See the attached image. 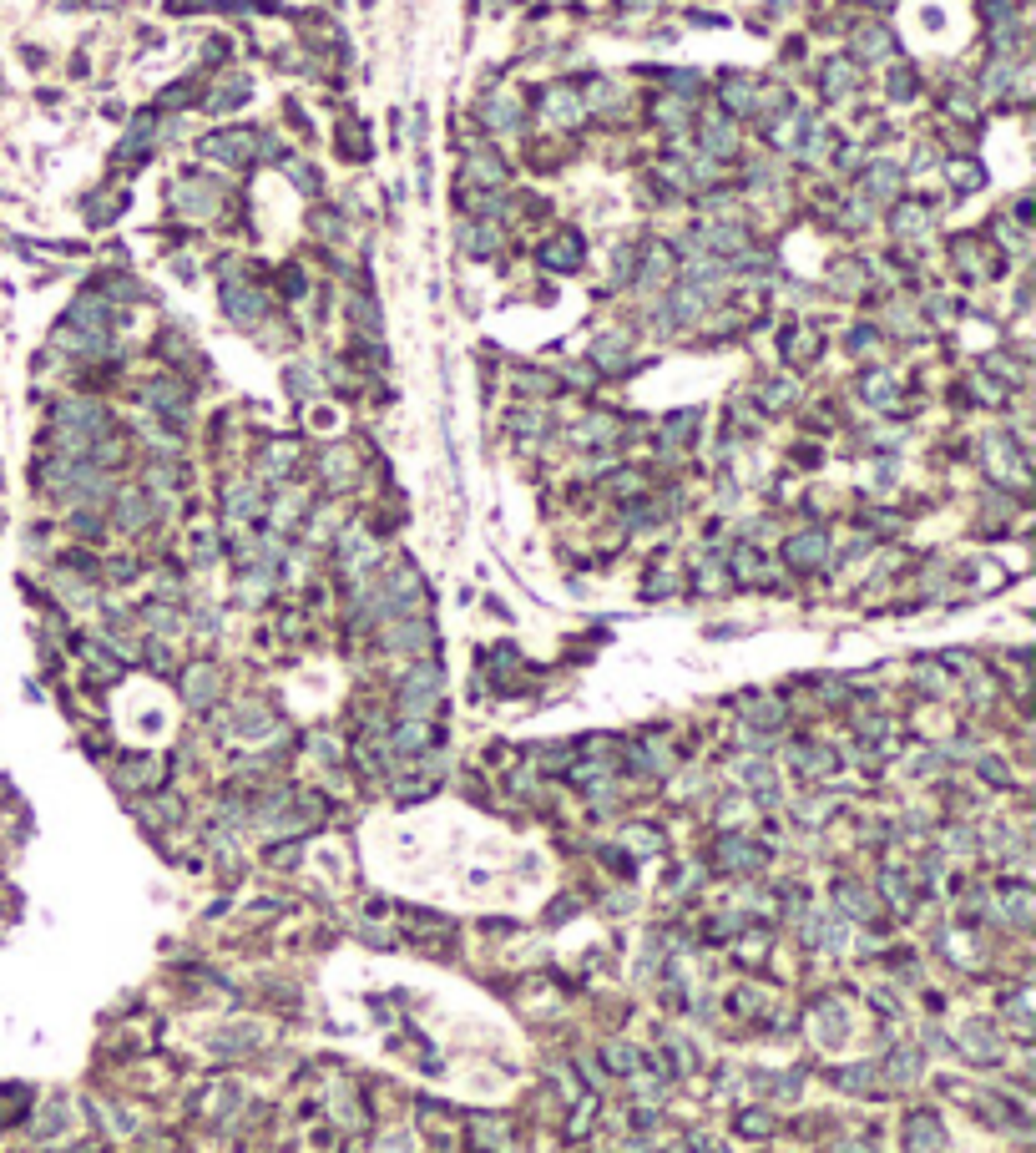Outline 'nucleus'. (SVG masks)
Returning a JSON list of instances; mask_svg holds the SVG:
<instances>
[{"instance_id":"obj_1","label":"nucleus","mask_w":1036,"mask_h":1153,"mask_svg":"<svg viewBox=\"0 0 1036 1153\" xmlns=\"http://www.w3.org/2000/svg\"><path fill=\"white\" fill-rule=\"evenodd\" d=\"M708 860H713L724 875H754L758 865L769 860V850H763V845H754V840H749V835H738V830H724V835L713 840Z\"/></svg>"},{"instance_id":"obj_2","label":"nucleus","mask_w":1036,"mask_h":1153,"mask_svg":"<svg viewBox=\"0 0 1036 1153\" xmlns=\"http://www.w3.org/2000/svg\"><path fill=\"white\" fill-rule=\"evenodd\" d=\"M435 698H440V668L435 663H420V668L400 683V708L410 719H425L435 708Z\"/></svg>"},{"instance_id":"obj_3","label":"nucleus","mask_w":1036,"mask_h":1153,"mask_svg":"<svg viewBox=\"0 0 1036 1153\" xmlns=\"http://www.w3.org/2000/svg\"><path fill=\"white\" fill-rule=\"evenodd\" d=\"M258 147V137H253V132H213V137H202L197 142V152H202V158H213V163H248V152H253Z\"/></svg>"},{"instance_id":"obj_4","label":"nucleus","mask_w":1036,"mask_h":1153,"mask_svg":"<svg viewBox=\"0 0 1036 1153\" xmlns=\"http://www.w3.org/2000/svg\"><path fill=\"white\" fill-rule=\"evenodd\" d=\"M905 1148L910 1153H940L945 1148V1128H940V1118L931 1113V1108H920V1113L905 1118Z\"/></svg>"},{"instance_id":"obj_5","label":"nucleus","mask_w":1036,"mask_h":1153,"mask_svg":"<svg viewBox=\"0 0 1036 1153\" xmlns=\"http://www.w3.org/2000/svg\"><path fill=\"white\" fill-rule=\"evenodd\" d=\"M956 1048L971 1057V1062H996L1001 1057V1037H996V1027L991 1022H965L961 1032H956Z\"/></svg>"},{"instance_id":"obj_6","label":"nucleus","mask_w":1036,"mask_h":1153,"mask_svg":"<svg viewBox=\"0 0 1036 1153\" xmlns=\"http://www.w3.org/2000/svg\"><path fill=\"white\" fill-rule=\"evenodd\" d=\"M784 557H789V567L809 572V567H819V562L829 557V537H824L819 526H809V531H799V537L784 542Z\"/></svg>"},{"instance_id":"obj_7","label":"nucleus","mask_w":1036,"mask_h":1153,"mask_svg":"<svg viewBox=\"0 0 1036 1153\" xmlns=\"http://www.w3.org/2000/svg\"><path fill=\"white\" fill-rule=\"evenodd\" d=\"M66 324L81 329V335H92V340H106V335H111V304H102V299H76L72 314H66Z\"/></svg>"},{"instance_id":"obj_8","label":"nucleus","mask_w":1036,"mask_h":1153,"mask_svg":"<svg viewBox=\"0 0 1036 1153\" xmlns=\"http://www.w3.org/2000/svg\"><path fill=\"white\" fill-rule=\"evenodd\" d=\"M218 668L213 663H192V668L183 673V698H188V708H213V698H218Z\"/></svg>"},{"instance_id":"obj_9","label":"nucleus","mask_w":1036,"mask_h":1153,"mask_svg":"<svg viewBox=\"0 0 1036 1153\" xmlns=\"http://www.w3.org/2000/svg\"><path fill=\"white\" fill-rule=\"evenodd\" d=\"M222 309H228V319L233 324H253V319H263V294H253V288H243V279H233V283H222Z\"/></svg>"},{"instance_id":"obj_10","label":"nucleus","mask_w":1036,"mask_h":1153,"mask_svg":"<svg viewBox=\"0 0 1036 1153\" xmlns=\"http://www.w3.org/2000/svg\"><path fill=\"white\" fill-rule=\"evenodd\" d=\"M142 400H147L157 415H167V420H183V415H188V390L177 385V380H152V385L142 390Z\"/></svg>"},{"instance_id":"obj_11","label":"nucleus","mask_w":1036,"mask_h":1153,"mask_svg":"<svg viewBox=\"0 0 1036 1153\" xmlns=\"http://www.w3.org/2000/svg\"><path fill=\"white\" fill-rule=\"evenodd\" d=\"M835 905H844L849 921H874V916H880V896H870L865 885H854V880L835 885Z\"/></svg>"},{"instance_id":"obj_12","label":"nucleus","mask_w":1036,"mask_h":1153,"mask_svg":"<svg viewBox=\"0 0 1036 1153\" xmlns=\"http://www.w3.org/2000/svg\"><path fill=\"white\" fill-rule=\"evenodd\" d=\"M147 521H152V496H147V486H127V491H117V526L137 531V526H147Z\"/></svg>"},{"instance_id":"obj_13","label":"nucleus","mask_w":1036,"mask_h":1153,"mask_svg":"<svg viewBox=\"0 0 1036 1153\" xmlns=\"http://www.w3.org/2000/svg\"><path fill=\"white\" fill-rule=\"evenodd\" d=\"M996 905H1001V916L1011 921V926H1031V905H1036V896L1026 891L1021 880H1006L1001 891H996Z\"/></svg>"},{"instance_id":"obj_14","label":"nucleus","mask_w":1036,"mask_h":1153,"mask_svg":"<svg viewBox=\"0 0 1036 1153\" xmlns=\"http://www.w3.org/2000/svg\"><path fill=\"white\" fill-rule=\"evenodd\" d=\"M481 122H486L490 132H521V106H516V97L495 92V97H486V106H481Z\"/></svg>"},{"instance_id":"obj_15","label":"nucleus","mask_w":1036,"mask_h":1153,"mask_svg":"<svg viewBox=\"0 0 1036 1153\" xmlns=\"http://www.w3.org/2000/svg\"><path fill=\"white\" fill-rule=\"evenodd\" d=\"M117 784H122L127 794L157 789V759H147V754H132V759H122V764H117Z\"/></svg>"},{"instance_id":"obj_16","label":"nucleus","mask_w":1036,"mask_h":1153,"mask_svg":"<svg viewBox=\"0 0 1036 1153\" xmlns=\"http://www.w3.org/2000/svg\"><path fill=\"white\" fill-rule=\"evenodd\" d=\"M435 744V728L425 724V719H404L395 734H390V749H400V754H425Z\"/></svg>"},{"instance_id":"obj_17","label":"nucleus","mask_w":1036,"mask_h":1153,"mask_svg":"<svg viewBox=\"0 0 1036 1153\" xmlns=\"http://www.w3.org/2000/svg\"><path fill=\"white\" fill-rule=\"evenodd\" d=\"M547 117L556 127H577L581 122V92H572V86H551V92H547Z\"/></svg>"},{"instance_id":"obj_18","label":"nucleus","mask_w":1036,"mask_h":1153,"mask_svg":"<svg viewBox=\"0 0 1036 1153\" xmlns=\"http://www.w3.org/2000/svg\"><path fill=\"white\" fill-rule=\"evenodd\" d=\"M470 1143H476V1153H495L511 1143V1123L506 1118H470Z\"/></svg>"},{"instance_id":"obj_19","label":"nucleus","mask_w":1036,"mask_h":1153,"mask_svg":"<svg viewBox=\"0 0 1036 1153\" xmlns=\"http://www.w3.org/2000/svg\"><path fill=\"white\" fill-rule=\"evenodd\" d=\"M920 1068H926V1057H920L915 1048H890L885 1062H880V1073H885L890 1082H915Z\"/></svg>"},{"instance_id":"obj_20","label":"nucleus","mask_w":1036,"mask_h":1153,"mask_svg":"<svg viewBox=\"0 0 1036 1153\" xmlns=\"http://www.w3.org/2000/svg\"><path fill=\"white\" fill-rule=\"evenodd\" d=\"M829 1082H835L840 1093L870 1098L874 1088H880V1073H874V1068H865V1062H860V1068H835V1073H829Z\"/></svg>"},{"instance_id":"obj_21","label":"nucleus","mask_w":1036,"mask_h":1153,"mask_svg":"<svg viewBox=\"0 0 1036 1153\" xmlns=\"http://www.w3.org/2000/svg\"><path fill=\"white\" fill-rule=\"evenodd\" d=\"M602 1062H607V1073H612V1078H637L642 1073V1052L633 1048V1042H607Z\"/></svg>"},{"instance_id":"obj_22","label":"nucleus","mask_w":1036,"mask_h":1153,"mask_svg":"<svg viewBox=\"0 0 1036 1153\" xmlns=\"http://www.w3.org/2000/svg\"><path fill=\"white\" fill-rule=\"evenodd\" d=\"M794 769L809 774V780H819V774H835V769H840V754H835V749L799 744V749H794Z\"/></svg>"},{"instance_id":"obj_23","label":"nucleus","mask_w":1036,"mask_h":1153,"mask_svg":"<svg viewBox=\"0 0 1036 1153\" xmlns=\"http://www.w3.org/2000/svg\"><path fill=\"white\" fill-rule=\"evenodd\" d=\"M542 263H547V269H577V263H581V238L577 233H556L542 249Z\"/></svg>"},{"instance_id":"obj_24","label":"nucleus","mask_w":1036,"mask_h":1153,"mask_svg":"<svg viewBox=\"0 0 1036 1153\" xmlns=\"http://www.w3.org/2000/svg\"><path fill=\"white\" fill-rule=\"evenodd\" d=\"M465 177H470V183H481V188H501L506 183V163H495V152H470Z\"/></svg>"},{"instance_id":"obj_25","label":"nucleus","mask_w":1036,"mask_h":1153,"mask_svg":"<svg viewBox=\"0 0 1036 1153\" xmlns=\"http://www.w3.org/2000/svg\"><path fill=\"white\" fill-rule=\"evenodd\" d=\"M26 1108H31V1088H20V1082H6V1088H0V1128L20 1123V1118H26Z\"/></svg>"},{"instance_id":"obj_26","label":"nucleus","mask_w":1036,"mask_h":1153,"mask_svg":"<svg viewBox=\"0 0 1036 1153\" xmlns=\"http://www.w3.org/2000/svg\"><path fill=\"white\" fill-rule=\"evenodd\" d=\"M425 642H430V628H425V623H395V628H385V648L415 653V648H425Z\"/></svg>"},{"instance_id":"obj_27","label":"nucleus","mask_w":1036,"mask_h":1153,"mask_svg":"<svg viewBox=\"0 0 1036 1153\" xmlns=\"http://www.w3.org/2000/svg\"><path fill=\"white\" fill-rule=\"evenodd\" d=\"M703 147L718 152V158H728V152L738 147V132L728 127V117H708L703 122Z\"/></svg>"},{"instance_id":"obj_28","label":"nucleus","mask_w":1036,"mask_h":1153,"mask_svg":"<svg viewBox=\"0 0 1036 1153\" xmlns=\"http://www.w3.org/2000/svg\"><path fill=\"white\" fill-rule=\"evenodd\" d=\"M233 728H238V734H248V739H258V734H268V728H274V714H268L263 703H243L238 719H233Z\"/></svg>"},{"instance_id":"obj_29","label":"nucleus","mask_w":1036,"mask_h":1153,"mask_svg":"<svg viewBox=\"0 0 1036 1153\" xmlns=\"http://www.w3.org/2000/svg\"><path fill=\"white\" fill-rule=\"evenodd\" d=\"M738 1134L743 1138H774L779 1123H774V1113H763V1108H743V1113H738Z\"/></svg>"},{"instance_id":"obj_30","label":"nucleus","mask_w":1036,"mask_h":1153,"mask_svg":"<svg viewBox=\"0 0 1036 1153\" xmlns=\"http://www.w3.org/2000/svg\"><path fill=\"white\" fill-rule=\"evenodd\" d=\"M854 51H860V56H890L895 41H890L885 26H860V31H854Z\"/></svg>"},{"instance_id":"obj_31","label":"nucleus","mask_w":1036,"mask_h":1153,"mask_svg":"<svg viewBox=\"0 0 1036 1153\" xmlns=\"http://www.w3.org/2000/svg\"><path fill=\"white\" fill-rule=\"evenodd\" d=\"M66 1118H72V1113H66V1103L56 1098V1103H46V1108H41V1118L31 1123V1134H36V1138H56L61 1128H66Z\"/></svg>"},{"instance_id":"obj_32","label":"nucleus","mask_w":1036,"mask_h":1153,"mask_svg":"<svg viewBox=\"0 0 1036 1153\" xmlns=\"http://www.w3.org/2000/svg\"><path fill=\"white\" fill-rule=\"evenodd\" d=\"M718 97H724V106H733V112H754V86L743 76H728L718 86Z\"/></svg>"},{"instance_id":"obj_33","label":"nucleus","mask_w":1036,"mask_h":1153,"mask_svg":"<svg viewBox=\"0 0 1036 1153\" xmlns=\"http://www.w3.org/2000/svg\"><path fill=\"white\" fill-rule=\"evenodd\" d=\"M865 188H870V192H880V197H895V192H900V167H890V163H874V167H870V177H865Z\"/></svg>"},{"instance_id":"obj_34","label":"nucleus","mask_w":1036,"mask_h":1153,"mask_svg":"<svg viewBox=\"0 0 1036 1153\" xmlns=\"http://www.w3.org/2000/svg\"><path fill=\"white\" fill-rule=\"evenodd\" d=\"M577 440H581V446H612V440H617V426H612L607 415H597V420H587V426L577 430Z\"/></svg>"},{"instance_id":"obj_35","label":"nucleus","mask_w":1036,"mask_h":1153,"mask_svg":"<svg viewBox=\"0 0 1036 1153\" xmlns=\"http://www.w3.org/2000/svg\"><path fill=\"white\" fill-rule=\"evenodd\" d=\"M849 86H854V66H849V61H829V66H824V92H829V97H844Z\"/></svg>"},{"instance_id":"obj_36","label":"nucleus","mask_w":1036,"mask_h":1153,"mask_svg":"<svg viewBox=\"0 0 1036 1153\" xmlns=\"http://www.w3.org/2000/svg\"><path fill=\"white\" fill-rule=\"evenodd\" d=\"M222 501H228V517H253L258 512V486H233Z\"/></svg>"},{"instance_id":"obj_37","label":"nucleus","mask_w":1036,"mask_h":1153,"mask_svg":"<svg viewBox=\"0 0 1036 1153\" xmlns=\"http://www.w3.org/2000/svg\"><path fill=\"white\" fill-rule=\"evenodd\" d=\"M880 891H885L895 905H910V885H905V875H900L895 865H885V871H880Z\"/></svg>"},{"instance_id":"obj_38","label":"nucleus","mask_w":1036,"mask_h":1153,"mask_svg":"<svg viewBox=\"0 0 1036 1153\" xmlns=\"http://www.w3.org/2000/svg\"><path fill=\"white\" fill-rule=\"evenodd\" d=\"M142 623H152V633H172V628H177V607L147 603V607H142Z\"/></svg>"},{"instance_id":"obj_39","label":"nucleus","mask_w":1036,"mask_h":1153,"mask_svg":"<svg viewBox=\"0 0 1036 1153\" xmlns=\"http://www.w3.org/2000/svg\"><path fill=\"white\" fill-rule=\"evenodd\" d=\"M258 1048V1027H233V1037H218V1052H248Z\"/></svg>"},{"instance_id":"obj_40","label":"nucleus","mask_w":1036,"mask_h":1153,"mask_svg":"<svg viewBox=\"0 0 1036 1153\" xmlns=\"http://www.w3.org/2000/svg\"><path fill=\"white\" fill-rule=\"evenodd\" d=\"M349 314H354V324L365 329V335H379V309L370 299H349Z\"/></svg>"},{"instance_id":"obj_41","label":"nucleus","mask_w":1036,"mask_h":1153,"mask_svg":"<svg viewBox=\"0 0 1036 1153\" xmlns=\"http://www.w3.org/2000/svg\"><path fill=\"white\" fill-rule=\"evenodd\" d=\"M592 360H597L602 370H622V340H617V335H612V340H597Z\"/></svg>"},{"instance_id":"obj_42","label":"nucleus","mask_w":1036,"mask_h":1153,"mask_svg":"<svg viewBox=\"0 0 1036 1153\" xmlns=\"http://www.w3.org/2000/svg\"><path fill=\"white\" fill-rule=\"evenodd\" d=\"M931 223V218H926V208H895V233H920V228H926Z\"/></svg>"},{"instance_id":"obj_43","label":"nucleus","mask_w":1036,"mask_h":1153,"mask_svg":"<svg viewBox=\"0 0 1036 1153\" xmlns=\"http://www.w3.org/2000/svg\"><path fill=\"white\" fill-rule=\"evenodd\" d=\"M263 465H268L274 476H288V465H294V446H288V440H279V446L263 456Z\"/></svg>"},{"instance_id":"obj_44","label":"nucleus","mask_w":1036,"mask_h":1153,"mask_svg":"<svg viewBox=\"0 0 1036 1153\" xmlns=\"http://www.w3.org/2000/svg\"><path fill=\"white\" fill-rule=\"evenodd\" d=\"M344 471H354V460H349L344 451H329V456H324V476H329V486H344Z\"/></svg>"},{"instance_id":"obj_45","label":"nucleus","mask_w":1036,"mask_h":1153,"mask_svg":"<svg viewBox=\"0 0 1036 1153\" xmlns=\"http://www.w3.org/2000/svg\"><path fill=\"white\" fill-rule=\"evenodd\" d=\"M865 395H870L874 405H890V395H895L890 374H865Z\"/></svg>"},{"instance_id":"obj_46","label":"nucleus","mask_w":1036,"mask_h":1153,"mask_svg":"<svg viewBox=\"0 0 1036 1153\" xmlns=\"http://www.w3.org/2000/svg\"><path fill=\"white\" fill-rule=\"evenodd\" d=\"M749 719H758V728H779V724H784L779 703H758V708H749Z\"/></svg>"},{"instance_id":"obj_47","label":"nucleus","mask_w":1036,"mask_h":1153,"mask_svg":"<svg viewBox=\"0 0 1036 1153\" xmlns=\"http://www.w3.org/2000/svg\"><path fill=\"white\" fill-rule=\"evenodd\" d=\"M288 390H294V395H313V374L294 365V370H288Z\"/></svg>"},{"instance_id":"obj_48","label":"nucleus","mask_w":1036,"mask_h":1153,"mask_svg":"<svg viewBox=\"0 0 1036 1153\" xmlns=\"http://www.w3.org/2000/svg\"><path fill=\"white\" fill-rule=\"evenodd\" d=\"M981 780H991V784H1006L1011 774H1006V764H1001V759H981Z\"/></svg>"},{"instance_id":"obj_49","label":"nucleus","mask_w":1036,"mask_h":1153,"mask_svg":"<svg viewBox=\"0 0 1036 1153\" xmlns=\"http://www.w3.org/2000/svg\"><path fill=\"white\" fill-rule=\"evenodd\" d=\"M299 860V845H274L268 850V865H294Z\"/></svg>"},{"instance_id":"obj_50","label":"nucleus","mask_w":1036,"mask_h":1153,"mask_svg":"<svg viewBox=\"0 0 1036 1153\" xmlns=\"http://www.w3.org/2000/svg\"><path fill=\"white\" fill-rule=\"evenodd\" d=\"M829 1153H874V1143H865V1138H840Z\"/></svg>"},{"instance_id":"obj_51","label":"nucleus","mask_w":1036,"mask_h":1153,"mask_svg":"<svg viewBox=\"0 0 1036 1153\" xmlns=\"http://www.w3.org/2000/svg\"><path fill=\"white\" fill-rule=\"evenodd\" d=\"M627 6H637V11H647V6H652V0H627Z\"/></svg>"},{"instance_id":"obj_52","label":"nucleus","mask_w":1036,"mask_h":1153,"mask_svg":"<svg viewBox=\"0 0 1036 1153\" xmlns=\"http://www.w3.org/2000/svg\"><path fill=\"white\" fill-rule=\"evenodd\" d=\"M627 1153H647V1143H642V1138H637V1143H633V1148H627Z\"/></svg>"},{"instance_id":"obj_53","label":"nucleus","mask_w":1036,"mask_h":1153,"mask_svg":"<svg viewBox=\"0 0 1036 1153\" xmlns=\"http://www.w3.org/2000/svg\"><path fill=\"white\" fill-rule=\"evenodd\" d=\"M663 1153H688V1148H663Z\"/></svg>"}]
</instances>
